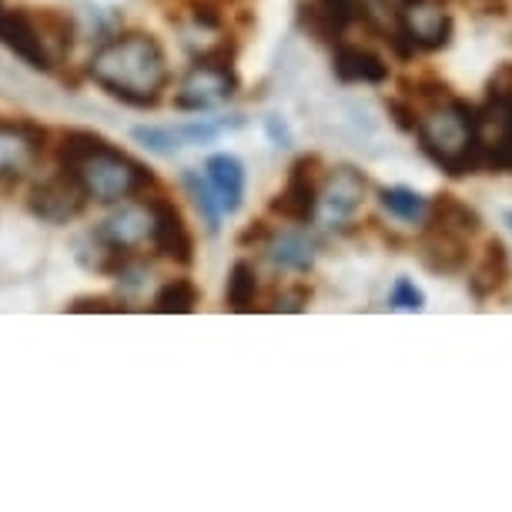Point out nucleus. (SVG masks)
<instances>
[{
    "label": "nucleus",
    "instance_id": "obj_4",
    "mask_svg": "<svg viewBox=\"0 0 512 512\" xmlns=\"http://www.w3.org/2000/svg\"><path fill=\"white\" fill-rule=\"evenodd\" d=\"M476 141L482 171H512V91H486V101L476 108Z\"/></svg>",
    "mask_w": 512,
    "mask_h": 512
},
{
    "label": "nucleus",
    "instance_id": "obj_29",
    "mask_svg": "<svg viewBox=\"0 0 512 512\" xmlns=\"http://www.w3.org/2000/svg\"><path fill=\"white\" fill-rule=\"evenodd\" d=\"M385 111H389V118L395 121V128L405 131V134H415V124H419V108H415L412 101H405L402 94H395V98H385Z\"/></svg>",
    "mask_w": 512,
    "mask_h": 512
},
{
    "label": "nucleus",
    "instance_id": "obj_30",
    "mask_svg": "<svg viewBox=\"0 0 512 512\" xmlns=\"http://www.w3.org/2000/svg\"><path fill=\"white\" fill-rule=\"evenodd\" d=\"M67 312H77V315H88V312H128V305L121 298H108V295H88V298H77L74 305H67Z\"/></svg>",
    "mask_w": 512,
    "mask_h": 512
},
{
    "label": "nucleus",
    "instance_id": "obj_20",
    "mask_svg": "<svg viewBox=\"0 0 512 512\" xmlns=\"http://www.w3.org/2000/svg\"><path fill=\"white\" fill-rule=\"evenodd\" d=\"M295 17H298V27L322 44H338L345 37V31H349V27L338 21L325 4H318V0H298Z\"/></svg>",
    "mask_w": 512,
    "mask_h": 512
},
{
    "label": "nucleus",
    "instance_id": "obj_27",
    "mask_svg": "<svg viewBox=\"0 0 512 512\" xmlns=\"http://www.w3.org/2000/svg\"><path fill=\"white\" fill-rule=\"evenodd\" d=\"M185 188H188V195L195 198L198 211L205 215L208 231H218V225H221V208H218L215 191L208 188V181H201L198 171H185Z\"/></svg>",
    "mask_w": 512,
    "mask_h": 512
},
{
    "label": "nucleus",
    "instance_id": "obj_17",
    "mask_svg": "<svg viewBox=\"0 0 512 512\" xmlns=\"http://www.w3.org/2000/svg\"><path fill=\"white\" fill-rule=\"evenodd\" d=\"M205 181L215 191L221 215H235L245 201V164L235 154H211L205 161Z\"/></svg>",
    "mask_w": 512,
    "mask_h": 512
},
{
    "label": "nucleus",
    "instance_id": "obj_8",
    "mask_svg": "<svg viewBox=\"0 0 512 512\" xmlns=\"http://www.w3.org/2000/svg\"><path fill=\"white\" fill-rule=\"evenodd\" d=\"M151 208V248L158 251L161 258L175 265H191L195 262V238H191V228L185 215H181L178 201L168 195H141Z\"/></svg>",
    "mask_w": 512,
    "mask_h": 512
},
{
    "label": "nucleus",
    "instance_id": "obj_22",
    "mask_svg": "<svg viewBox=\"0 0 512 512\" xmlns=\"http://www.w3.org/2000/svg\"><path fill=\"white\" fill-rule=\"evenodd\" d=\"M399 94L422 111V108H432V104H439V101H449L452 88H449V81H442L436 71H422V74H415V77L412 74L402 77V81H399Z\"/></svg>",
    "mask_w": 512,
    "mask_h": 512
},
{
    "label": "nucleus",
    "instance_id": "obj_14",
    "mask_svg": "<svg viewBox=\"0 0 512 512\" xmlns=\"http://www.w3.org/2000/svg\"><path fill=\"white\" fill-rule=\"evenodd\" d=\"M238 124H241V118H235V121L205 118V121H195V124H181V128H138V131H134V138H138L144 148L171 154V151H178V148H191V144L215 141L225 131L238 128Z\"/></svg>",
    "mask_w": 512,
    "mask_h": 512
},
{
    "label": "nucleus",
    "instance_id": "obj_16",
    "mask_svg": "<svg viewBox=\"0 0 512 512\" xmlns=\"http://www.w3.org/2000/svg\"><path fill=\"white\" fill-rule=\"evenodd\" d=\"M332 71L342 84H385L389 81V64L382 54H375L372 47L362 44H335L332 54Z\"/></svg>",
    "mask_w": 512,
    "mask_h": 512
},
{
    "label": "nucleus",
    "instance_id": "obj_11",
    "mask_svg": "<svg viewBox=\"0 0 512 512\" xmlns=\"http://www.w3.org/2000/svg\"><path fill=\"white\" fill-rule=\"evenodd\" d=\"M94 238L104 241L108 248L121 251V255H134L151 241V208L141 195L121 205L114 215H108L94 231Z\"/></svg>",
    "mask_w": 512,
    "mask_h": 512
},
{
    "label": "nucleus",
    "instance_id": "obj_10",
    "mask_svg": "<svg viewBox=\"0 0 512 512\" xmlns=\"http://www.w3.org/2000/svg\"><path fill=\"white\" fill-rule=\"evenodd\" d=\"M238 91V74L235 67H218V64H191L188 74L181 77L175 91V108L178 111H211L221 108L225 101L235 98Z\"/></svg>",
    "mask_w": 512,
    "mask_h": 512
},
{
    "label": "nucleus",
    "instance_id": "obj_25",
    "mask_svg": "<svg viewBox=\"0 0 512 512\" xmlns=\"http://www.w3.org/2000/svg\"><path fill=\"white\" fill-rule=\"evenodd\" d=\"M379 201H382V208L389 211L392 218L409 221V225H415V221H425V215H429V198H422L419 191L405 188V185L382 188Z\"/></svg>",
    "mask_w": 512,
    "mask_h": 512
},
{
    "label": "nucleus",
    "instance_id": "obj_21",
    "mask_svg": "<svg viewBox=\"0 0 512 512\" xmlns=\"http://www.w3.org/2000/svg\"><path fill=\"white\" fill-rule=\"evenodd\" d=\"M258 272H255V265L251 262H235L231 265V272H228V285H225V305L231 308V312H241V315H248V312H255L258 308Z\"/></svg>",
    "mask_w": 512,
    "mask_h": 512
},
{
    "label": "nucleus",
    "instance_id": "obj_6",
    "mask_svg": "<svg viewBox=\"0 0 512 512\" xmlns=\"http://www.w3.org/2000/svg\"><path fill=\"white\" fill-rule=\"evenodd\" d=\"M322 181H325L322 158H318V154H302V158H295V164L288 168L282 191L268 201V211H272L275 218L288 221V225H308L318 211Z\"/></svg>",
    "mask_w": 512,
    "mask_h": 512
},
{
    "label": "nucleus",
    "instance_id": "obj_28",
    "mask_svg": "<svg viewBox=\"0 0 512 512\" xmlns=\"http://www.w3.org/2000/svg\"><path fill=\"white\" fill-rule=\"evenodd\" d=\"M389 302H392V308H399V312H422L425 295H422V288L412 282V278H399V282L392 285Z\"/></svg>",
    "mask_w": 512,
    "mask_h": 512
},
{
    "label": "nucleus",
    "instance_id": "obj_15",
    "mask_svg": "<svg viewBox=\"0 0 512 512\" xmlns=\"http://www.w3.org/2000/svg\"><path fill=\"white\" fill-rule=\"evenodd\" d=\"M365 188H369V181H365L362 171L349 168V164H345V168H335V171H325L318 205H325L332 221H349L355 211L362 208Z\"/></svg>",
    "mask_w": 512,
    "mask_h": 512
},
{
    "label": "nucleus",
    "instance_id": "obj_31",
    "mask_svg": "<svg viewBox=\"0 0 512 512\" xmlns=\"http://www.w3.org/2000/svg\"><path fill=\"white\" fill-rule=\"evenodd\" d=\"M308 302H312V288H308V285H288V288L278 292L275 308H278V312H302Z\"/></svg>",
    "mask_w": 512,
    "mask_h": 512
},
{
    "label": "nucleus",
    "instance_id": "obj_7",
    "mask_svg": "<svg viewBox=\"0 0 512 512\" xmlns=\"http://www.w3.org/2000/svg\"><path fill=\"white\" fill-rule=\"evenodd\" d=\"M392 24L415 47V54L442 51L456 34V21L446 11V0H395Z\"/></svg>",
    "mask_w": 512,
    "mask_h": 512
},
{
    "label": "nucleus",
    "instance_id": "obj_34",
    "mask_svg": "<svg viewBox=\"0 0 512 512\" xmlns=\"http://www.w3.org/2000/svg\"><path fill=\"white\" fill-rule=\"evenodd\" d=\"M4 11H7V7H4V0H0V17H4Z\"/></svg>",
    "mask_w": 512,
    "mask_h": 512
},
{
    "label": "nucleus",
    "instance_id": "obj_24",
    "mask_svg": "<svg viewBox=\"0 0 512 512\" xmlns=\"http://www.w3.org/2000/svg\"><path fill=\"white\" fill-rule=\"evenodd\" d=\"M34 21L41 27V37L54 57V64H61V57L71 54L74 47V21L64 11H37Z\"/></svg>",
    "mask_w": 512,
    "mask_h": 512
},
{
    "label": "nucleus",
    "instance_id": "obj_12",
    "mask_svg": "<svg viewBox=\"0 0 512 512\" xmlns=\"http://www.w3.org/2000/svg\"><path fill=\"white\" fill-rule=\"evenodd\" d=\"M419 258L432 275H459L469 268L472 248H469V238L436 225V221H425V228L419 235Z\"/></svg>",
    "mask_w": 512,
    "mask_h": 512
},
{
    "label": "nucleus",
    "instance_id": "obj_23",
    "mask_svg": "<svg viewBox=\"0 0 512 512\" xmlns=\"http://www.w3.org/2000/svg\"><path fill=\"white\" fill-rule=\"evenodd\" d=\"M201 302V288L191 278H171L154 295V312L161 315H191Z\"/></svg>",
    "mask_w": 512,
    "mask_h": 512
},
{
    "label": "nucleus",
    "instance_id": "obj_5",
    "mask_svg": "<svg viewBox=\"0 0 512 512\" xmlns=\"http://www.w3.org/2000/svg\"><path fill=\"white\" fill-rule=\"evenodd\" d=\"M51 134L37 121L0 118V191H14L47 151Z\"/></svg>",
    "mask_w": 512,
    "mask_h": 512
},
{
    "label": "nucleus",
    "instance_id": "obj_35",
    "mask_svg": "<svg viewBox=\"0 0 512 512\" xmlns=\"http://www.w3.org/2000/svg\"><path fill=\"white\" fill-rule=\"evenodd\" d=\"M506 221H509V225H512V211H506Z\"/></svg>",
    "mask_w": 512,
    "mask_h": 512
},
{
    "label": "nucleus",
    "instance_id": "obj_32",
    "mask_svg": "<svg viewBox=\"0 0 512 512\" xmlns=\"http://www.w3.org/2000/svg\"><path fill=\"white\" fill-rule=\"evenodd\" d=\"M268 238H272V228H268V221L258 218V221H251V225L238 235V245H241V248H248V245H262V241H268Z\"/></svg>",
    "mask_w": 512,
    "mask_h": 512
},
{
    "label": "nucleus",
    "instance_id": "obj_19",
    "mask_svg": "<svg viewBox=\"0 0 512 512\" xmlns=\"http://www.w3.org/2000/svg\"><path fill=\"white\" fill-rule=\"evenodd\" d=\"M425 221H436V225L456 231L462 238H476L482 231L479 211L459 195H452V191H439L436 198H429V215H425Z\"/></svg>",
    "mask_w": 512,
    "mask_h": 512
},
{
    "label": "nucleus",
    "instance_id": "obj_2",
    "mask_svg": "<svg viewBox=\"0 0 512 512\" xmlns=\"http://www.w3.org/2000/svg\"><path fill=\"white\" fill-rule=\"evenodd\" d=\"M415 138L436 168L449 178H466L482 171V154L476 141V104L452 94L449 101H439L432 108L419 111Z\"/></svg>",
    "mask_w": 512,
    "mask_h": 512
},
{
    "label": "nucleus",
    "instance_id": "obj_18",
    "mask_svg": "<svg viewBox=\"0 0 512 512\" xmlns=\"http://www.w3.org/2000/svg\"><path fill=\"white\" fill-rule=\"evenodd\" d=\"M506 285H509V251L502 245V238H489L476 268L469 272V295L476 302H486V298L502 292Z\"/></svg>",
    "mask_w": 512,
    "mask_h": 512
},
{
    "label": "nucleus",
    "instance_id": "obj_13",
    "mask_svg": "<svg viewBox=\"0 0 512 512\" xmlns=\"http://www.w3.org/2000/svg\"><path fill=\"white\" fill-rule=\"evenodd\" d=\"M0 44L17 54L34 71H54V57L47 51L41 27L34 21V11H4L0 17Z\"/></svg>",
    "mask_w": 512,
    "mask_h": 512
},
{
    "label": "nucleus",
    "instance_id": "obj_9",
    "mask_svg": "<svg viewBox=\"0 0 512 512\" xmlns=\"http://www.w3.org/2000/svg\"><path fill=\"white\" fill-rule=\"evenodd\" d=\"M88 191L81 188V181H77L71 171H61L57 168V175L37 181V185L27 191V211H31L34 218L47 221V225H67V221H74L81 215L84 208H88Z\"/></svg>",
    "mask_w": 512,
    "mask_h": 512
},
{
    "label": "nucleus",
    "instance_id": "obj_26",
    "mask_svg": "<svg viewBox=\"0 0 512 512\" xmlns=\"http://www.w3.org/2000/svg\"><path fill=\"white\" fill-rule=\"evenodd\" d=\"M268 258L278 268H292V272H308L315 265V245L305 235H282L272 241Z\"/></svg>",
    "mask_w": 512,
    "mask_h": 512
},
{
    "label": "nucleus",
    "instance_id": "obj_33",
    "mask_svg": "<svg viewBox=\"0 0 512 512\" xmlns=\"http://www.w3.org/2000/svg\"><path fill=\"white\" fill-rule=\"evenodd\" d=\"M482 14H492V17H506L509 14V4L506 0H479Z\"/></svg>",
    "mask_w": 512,
    "mask_h": 512
},
{
    "label": "nucleus",
    "instance_id": "obj_1",
    "mask_svg": "<svg viewBox=\"0 0 512 512\" xmlns=\"http://www.w3.org/2000/svg\"><path fill=\"white\" fill-rule=\"evenodd\" d=\"M88 77L128 108H158L171 84L168 54L148 31H128L91 54Z\"/></svg>",
    "mask_w": 512,
    "mask_h": 512
},
{
    "label": "nucleus",
    "instance_id": "obj_3",
    "mask_svg": "<svg viewBox=\"0 0 512 512\" xmlns=\"http://www.w3.org/2000/svg\"><path fill=\"white\" fill-rule=\"evenodd\" d=\"M71 175L81 181L88 198L101 201V205H121V201L138 198L154 185V171L148 164L114 148L111 141H104L98 151L88 154Z\"/></svg>",
    "mask_w": 512,
    "mask_h": 512
}]
</instances>
